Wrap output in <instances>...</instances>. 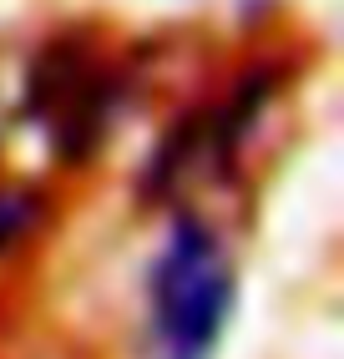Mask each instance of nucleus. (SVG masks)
Segmentation results:
<instances>
[{"instance_id": "f257e3e1", "label": "nucleus", "mask_w": 344, "mask_h": 359, "mask_svg": "<svg viewBox=\"0 0 344 359\" xmlns=\"http://www.w3.org/2000/svg\"><path fill=\"white\" fill-rule=\"evenodd\" d=\"M157 329L172 359H208L228 314V269L198 223H178L167 258L157 263Z\"/></svg>"}, {"instance_id": "f03ea898", "label": "nucleus", "mask_w": 344, "mask_h": 359, "mask_svg": "<svg viewBox=\"0 0 344 359\" xmlns=\"http://www.w3.org/2000/svg\"><path fill=\"white\" fill-rule=\"evenodd\" d=\"M36 223V198L31 193H0V248L15 243Z\"/></svg>"}]
</instances>
